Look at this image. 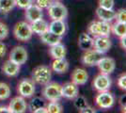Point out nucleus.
<instances>
[{
    "label": "nucleus",
    "mask_w": 126,
    "mask_h": 113,
    "mask_svg": "<svg viewBox=\"0 0 126 113\" xmlns=\"http://www.w3.org/2000/svg\"><path fill=\"white\" fill-rule=\"evenodd\" d=\"M40 36H41V40H42V43L47 44L49 46H52V45L59 43L61 42V39H62V37L50 32L49 30H47L46 32H44L43 34L40 35Z\"/></svg>",
    "instance_id": "412c9836"
},
{
    "label": "nucleus",
    "mask_w": 126,
    "mask_h": 113,
    "mask_svg": "<svg viewBox=\"0 0 126 113\" xmlns=\"http://www.w3.org/2000/svg\"><path fill=\"white\" fill-rule=\"evenodd\" d=\"M36 91L35 83L33 79L30 78H23L17 87V92L19 95L23 96L24 98H30L34 95Z\"/></svg>",
    "instance_id": "423d86ee"
},
{
    "label": "nucleus",
    "mask_w": 126,
    "mask_h": 113,
    "mask_svg": "<svg viewBox=\"0 0 126 113\" xmlns=\"http://www.w3.org/2000/svg\"><path fill=\"white\" fill-rule=\"evenodd\" d=\"M112 85V80L109 77V75H105L101 73L100 75H98L92 82V86L97 92H106L109 91Z\"/></svg>",
    "instance_id": "6e6552de"
},
{
    "label": "nucleus",
    "mask_w": 126,
    "mask_h": 113,
    "mask_svg": "<svg viewBox=\"0 0 126 113\" xmlns=\"http://www.w3.org/2000/svg\"><path fill=\"white\" fill-rule=\"evenodd\" d=\"M49 54L54 59H63L66 56V47L60 43L52 45L51 48L49 49Z\"/></svg>",
    "instance_id": "5701e85b"
},
{
    "label": "nucleus",
    "mask_w": 126,
    "mask_h": 113,
    "mask_svg": "<svg viewBox=\"0 0 126 113\" xmlns=\"http://www.w3.org/2000/svg\"><path fill=\"white\" fill-rule=\"evenodd\" d=\"M34 113H47V108H45V107H42V108H39L37 109H35Z\"/></svg>",
    "instance_id": "a19ab883"
},
{
    "label": "nucleus",
    "mask_w": 126,
    "mask_h": 113,
    "mask_svg": "<svg viewBox=\"0 0 126 113\" xmlns=\"http://www.w3.org/2000/svg\"><path fill=\"white\" fill-rule=\"evenodd\" d=\"M9 112V108L5 106H0V113H8Z\"/></svg>",
    "instance_id": "79ce46f5"
},
{
    "label": "nucleus",
    "mask_w": 126,
    "mask_h": 113,
    "mask_svg": "<svg viewBox=\"0 0 126 113\" xmlns=\"http://www.w3.org/2000/svg\"><path fill=\"white\" fill-rule=\"evenodd\" d=\"M15 6V0H0V11L2 12H10Z\"/></svg>",
    "instance_id": "a878e982"
},
{
    "label": "nucleus",
    "mask_w": 126,
    "mask_h": 113,
    "mask_svg": "<svg viewBox=\"0 0 126 113\" xmlns=\"http://www.w3.org/2000/svg\"><path fill=\"white\" fill-rule=\"evenodd\" d=\"M42 95L48 101H59L62 98L61 94V85L58 83H48L44 85L42 90Z\"/></svg>",
    "instance_id": "39448f33"
},
{
    "label": "nucleus",
    "mask_w": 126,
    "mask_h": 113,
    "mask_svg": "<svg viewBox=\"0 0 126 113\" xmlns=\"http://www.w3.org/2000/svg\"><path fill=\"white\" fill-rule=\"evenodd\" d=\"M121 39V41H120V43H121V46L122 49H125L126 48V35H124V36H122V37L120 38Z\"/></svg>",
    "instance_id": "58836bf2"
},
{
    "label": "nucleus",
    "mask_w": 126,
    "mask_h": 113,
    "mask_svg": "<svg viewBox=\"0 0 126 113\" xmlns=\"http://www.w3.org/2000/svg\"><path fill=\"white\" fill-rule=\"evenodd\" d=\"M98 7L112 10L114 8V0H99L98 1Z\"/></svg>",
    "instance_id": "7c9ffc66"
},
{
    "label": "nucleus",
    "mask_w": 126,
    "mask_h": 113,
    "mask_svg": "<svg viewBox=\"0 0 126 113\" xmlns=\"http://www.w3.org/2000/svg\"><path fill=\"white\" fill-rule=\"evenodd\" d=\"M111 31L119 38L126 35V23L116 21L111 26Z\"/></svg>",
    "instance_id": "393cba45"
},
{
    "label": "nucleus",
    "mask_w": 126,
    "mask_h": 113,
    "mask_svg": "<svg viewBox=\"0 0 126 113\" xmlns=\"http://www.w3.org/2000/svg\"><path fill=\"white\" fill-rule=\"evenodd\" d=\"M61 94H62V97L66 99H70V100L74 99L79 94L78 86L73 83L72 81L67 82L61 86Z\"/></svg>",
    "instance_id": "2eb2a0df"
},
{
    "label": "nucleus",
    "mask_w": 126,
    "mask_h": 113,
    "mask_svg": "<svg viewBox=\"0 0 126 113\" xmlns=\"http://www.w3.org/2000/svg\"><path fill=\"white\" fill-rule=\"evenodd\" d=\"M48 26L49 24L42 18L30 23V27H31L33 33H36L38 35H42L44 32H46L48 30Z\"/></svg>",
    "instance_id": "4be33fe9"
},
{
    "label": "nucleus",
    "mask_w": 126,
    "mask_h": 113,
    "mask_svg": "<svg viewBox=\"0 0 126 113\" xmlns=\"http://www.w3.org/2000/svg\"><path fill=\"white\" fill-rule=\"evenodd\" d=\"M7 53V46L4 43L0 42V59L3 58Z\"/></svg>",
    "instance_id": "4c0bfd02"
},
{
    "label": "nucleus",
    "mask_w": 126,
    "mask_h": 113,
    "mask_svg": "<svg viewBox=\"0 0 126 113\" xmlns=\"http://www.w3.org/2000/svg\"><path fill=\"white\" fill-rule=\"evenodd\" d=\"M96 65L98 66L101 73L105 75H110L116 69L115 59L109 57H102Z\"/></svg>",
    "instance_id": "ddd939ff"
},
{
    "label": "nucleus",
    "mask_w": 126,
    "mask_h": 113,
    "mask_svg": "<svg viewBox=\"0 0 126 113\" xmlns=\"http://www.w3.org/2000/svg\"><path fill=\"white\" fill-rule=\"evenodd\" d=\"M71 79L72 82L74 83L77 86H82L85 85L88 80H89V75L87 73V71L82 68H76L73 71L72 75H71Z\"/></svg>",
    "instance_id": "dca6fc26"
},
{
    "label": "nucleus",
    "mask_w": 126,
    "mask_h": 113,
    "mask_svg": "<svg viewBox=\"0 0 126 113\" xmlns=\"http://www.w3.org/2000/svg\"><path fill=\"white\" fill-rule=\"evenodd\" d=\"M89 34L93 37L98 36H109L111 32V25L108 22L105 21H93L89 25L88 27Z\"/></svg>",
    "instance_id": "f03ea898"
},
{
    "label": "nucleus",
    "mask_w": 126,
    "mask_h": 113,
    "mask_svg": "<svg viewBox=\"0 0 126 113\" xmlns=\"http://www.w3.org/2000/svg\"><path fill=\"white\" fill-rule=\"evenodd\" d=\"M115 19L119 22H122V23H126V11L124 9H121L116 12Z\"/></svg>",
    "instance_id": "473e14b6"
},
{
    "label": "nucleus",
    "mask_w": 126,
    "mask_h": 113,
    "mask_svg": "<svg viewBox=\"0 0 126 113\" xmlns=\"http://www.w3.org/2000/svg\"><path fill=\"white\" fill-rule=\"evenodd\" d=\"M118 86L120 87V89L122 91L126 90V74H122V75L119 77L118 79Z\"/></svg>",
    "instance_id": "f704fd0d"
},
{
    "label": "nucleus",
    "mask_w": 126,
    "mask_h": 113,
    "mask_svg": "<svg viewBox=\"0 0 126 113\" xmlns=\"http://www.w3.org/2000/svg\"><path fill=\"white\" fill-rule=\"evenodd\" d=\"M96 15L98 17V19L101 21H105L110 23L115 19L116 16V11L112 9V10H108V9H104L98 7L96 9Z\"/></svg>",
    "instance_id": "a211bd4d"
},
{
    "label": "nucleus",
    "mask_w": 126,
    "mask_h": 113,
    "mask_svg": "<svg viewBox=\"0 0 126 113\" xmlns=\"http://www.w3.org/2000/svg\"><path fill=\"white\" fill-rule=\"evenodd\" d=\"M9 35V27H7V25L0 22V41L5 40Z\"/></svg>",
    "instance_id": "2f4dec72"
},
{
    "label": "nucleus",
    "mask_w": 126,
    "mask_h": 113,
    "mask_svg": "<svg viewBox=\"0 0 126 113\" xmlns=\"http://www.w3.org/2000/svg\"><path fill=\"white\" fill-rule=\"evenodd\" d=\"M48 15L52 20H65L68 16V10L61 2L56 1L47 8Z\"/></svg>",
    "instance_id": "20e7f679"
},
{
    "label": "nucleus",
    "mask_w": 126,
    "mask_h": 113,
    "mask_svg": "<svg viewBox=\"0 0 126 113\" xmlns=\"http://www.w3.org/2000/svg\"><path fill=\"white\" fill-rule=\"evenodd\" d=\"M16 6H18L20 9H26L27 7L33 4V0H15Z\"/></svg>",
    "instance_id": "72a5a7b5"
},
{
    "label": "nucleus",
    "mask_w": 126,
    "mask_h": 113,
    "mask_svg": "<svg viewBox=\"0 0 126 113\" xmlns=\"http://www.w3.org/2000/svg\"><path fill=\"white\" fill-rule=\"evenodd\" d=\"M27 58H28V54L26 49L22 45H17L15 47H13L11 51L9 59L21 66L22 64L26 63Z\"/></svg>",
    "instance_id": "1a4fd4ad"
},
{
    "label": "nucleus",
    "mask_w": 126,
    "mask_h": 113,
    "mask_svg": "<svg viewBox=\"0 0 126 113\" xmlns=\"http://www.w3.org/2000/svg\"><path fill=\"white\" fill-rule=\"evenodd\" d=\"M54 0H36L37 5L42 9H47L49 6L53 3Z\"/></svg>",
    "instance_id": "c9c22d12"
},
{
    "label": "nucleus",
    "mask_w": 126,
    "mask_h": 113,
    "mask_svg": "<svg viewBox=\"0 0 126 113\" xmlns=\"http://www.w3.org/2000/svg\"><path fill=\"white\" fill-rule=\"evenodd\" d=\"M125 94L124 95H122V96L121 97V99H120V105L121 106V108H122V109L125 111V108H126V107H125Z\"/></svg>",
    "instance_id": "ea45409f"
},
{
    "label": "nucleus",
    "mask_w": 126,
    "mask_h": 113,
    "mask_svg": "<svg viewBox=\"0 0 126 113\" xmlns=\"http://www.w3.org/2000/svg\"><path fill=\"white\" fill-rule=\"evenodd\" d=\"M42 107H45V102L42 100V98L40 97H35L34 99H32L29 104V108L31 109V111L33 112L35 109H37L39 108Z\"/></svg>",
    "instance_id": "c756f323"
},
{
    "label": "nucleus",
    "mask_w": 126,
    "mask_h": 113,
    "mask_svg": "<svg viewBox=\"0 0 126 113\" xmlns=\"http://www.w3.org/2000/svg\"><path fill=\"white\" fill-rule=\"evenodd\" d=\"M95 103L98 106V108H103V109H108L114 106L115 97L108 91L101 92H99V94H97V96L95 98Z\"/></svg>",
    "instance_id": "0eeeda50"
},
{
    "label": "nucleus",
    "mask_w": 126,
    "mask_h": 113,
    "mask_svg": "<svg viewBox=\"0 0 126 113\" xmlns=\"http://www.w3.org/2000/svg\"><path fill=\"white\" fill-rule=\"evenodd\" d=\"M79 112L80 113H95L96 110H95L92 107H90V106L88 105L86 108H84L83 109H81V110H79Z\"/></svg>",
    "instance_id": "e433bc0d"
},
{
    "label": "nucleus",
    "mask_w": 126,
    "mask_h": 113,
    "mask_svg": "<svg viewBox=\"0 0 126 113\" xmlns=\"http://www.w3.org/2000/svg\"><path fill=\"white\" fill-rule=\"evenodd\" d=\"M66 29H67V27H66L64 20H52V22L48 26V30L50 32L54 33L58 36H60V37L65 35Z\"/></svg>",
    "instance_id": "f3484780"
},
{
    "label": "nucleus",
    "mask_w": 126,
    "mask_h": 113,
    "mask_svg": "<svg viewBox=\"0 0 126 113\" xmlns=\"http://www.w3.org/2000/svg\"><path fill=\"white\" fill-rule=\"evenodd\" d=\"M52 78V72L51 69L46 65H40L37 66L32 71V79L40 85H46Z\"/></svg>",
    "instance_id": "f257e3e1"
},
{
    "label": "nucleus",
    "mask_w": 126,
    "mask_h": 113,
    "mask_svg": "<svg viewBox=\"0 0 126 113\" xmlns=\"http://www.w3.org/2000/svg\"><path fill=\"white\" fill-rule=\"evenodd\" d=\"M112 43H111L109 36H98L93 37V43H92V48L96 51L100 52L104 55L106 52L109 51Z\"/></svg>",
    "instance_id": "9d476101"
},
{
    "label": "nucleus",
    "mask_w": 126,
    "mask_h": 113,
    "mask_svg": "<svg viewBox=\"0 0 126 113\" xmlns=\"http://www.w3.org/2000/svg\"><path fill=\"white\" fill-rule=\"evenodd\" d=\"M103 57V54L96 51L93 48H89L88 50H85V53L83 54L81 58L82 63L86 66H95L97 64V62L99 61V59Z\"/></svg>",
    "instance_id": "9b49d317"
},
{
    "label": "nucleus",
    "mask_w": 126,
    "mask_h": 113,
    "mask_svg": "<svg viewBox=\"0 0 126 113\" xmlns=\"http://www.w3.org/2000/svg\"><path fill=\"white\" fill-rule=\"evenodd\" d=\"M20 65L16 64L15 62L11 61L10 59L6 60L2 66V71L8 76H16L20 73Z\"/></svg>",
    "instance_id": "6ab92c4d"
},
{
    "label": "nucleus",
    "mask_w": 126,
    "mask_h": 113,
    "mask_svg": "<svg viewBox=\"0 0 126 113\" xmlns=\"http://www.w3.org/2000/svg\"><path fill=\"white\" fill-rule=\"evenodd\" d=\"M93 43V38H91L88 33H81L78 38L79 46L83 50H88L89 48H92Z\"/></svg>",
    "instance_id": "b1692460"
},
{
    "label": "nucleus",
    "mask_w": 126,
    "mask_h": 113,
    "mask_svg": "<svg viewBox=\"0 0 126 113\" xmlns=\"http://www.w3.org/2000/svg\"><path fill=\"white\" fill-rule=\"evenodd\" d=\"M9 112L10 113H24L27 109V104L26 99L23 96L19 95L11 99L9 106Z\"/></svg>",
    "instance_id": "f8f14e48"
},
{
    "label": "nucleus",
    "mask_w": 126,
    "mask_h": 113,
    "mask_svg": "<svg viewBox=\"0 0 126 113\" xmlns=\"http://www.w3.org/2000/svg\"><path fill=\"white\" fill-rule=\"evenodd\" d=\"M25 10H26V11H25V16H26V20L28 21L29 24L34 21H37L39 19L42 18V16H43L42 9L40 8L37 4L36 5L31 4L29 7H27Z\"/></svg>",
    "instance_id": "4468645a"
},
{
    "label": "nucleus",
    "mask_w": 126,
    "mask_h": 113,
    "mask_svg": "<svg viewBox=\"0 0 126 113\" xmlns=\"http://www.w3.org/2000/svg\"><path fill=\"white\" fill-rule=\"evenodd\" d=\"M11 96V88L5 82H0V100H6Z\"/></svg>",
    "instance_id": "cd10ccee"
},
{
    "label": "nucleus",
    "mask_w": 126,
    "mask_h": 113,
    "mask_svg": "<svg viewBox=\"0 0 126 113\" xmlns=\"http://www.w3.org/2000/svg\"><path fill=\"white\" fill-rule=\"evenodd\" d=\"M47 113H61L63 112V109L61 105L58 101H50L48 103L47 107Z\"/></svg>",
    "instance_id": "bb28decb"
},
{
    "label": "nucleus",
    "mask_w": 126,
    "mask_h": 113,
    "mask_svg": "<svg viewBox=\"0 0 126 113\" xmlns=\"http://www.w3.org/2000/svg\"><path fill=\"white\" fill-rule=\"evenodd\" d=\"M13 34L18 41L21 42H27L32 38L33 31L30 27V24L25 21L18 22L14 26Z\"/></svg>",
    "instance_id": "7ed1b4c3"
},
{
    "label": "nucleus",
    "mask_w": 126,
    "mask_h": 113,
    "mask_svg": "<svg viewBox=\"0 0 126 113\" xmlns=\"http://www.w3.org/2000/svg\"><path fill=\"white\" fill-rule=\"evenodd\" d=\"M74 107L77 108L78 110H81L84 108H86L88 106V101L84 96H81V95H77V96L74 98Z\"/></svg>",
    "instance_id": "c85d7f7f"
},
{
    "label": "nucleus",
    "mask_w": 126,
    "mask_h": 113,
    "mask_svg": "<svg viewBox=\"0 0 126 113\" xmlns=\"http://www.w3.org/2000/svg\"><path fill=\"white\" fill-rule=\"evenodd\" d=\"M52 70L59 75H62L67 73L69 70V62L68 60L63 58V59H54L52 63Z\"/></svg>",
    "instance_id": "aec40b11"
}]
</instances>
